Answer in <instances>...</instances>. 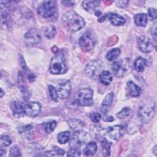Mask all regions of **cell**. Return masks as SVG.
Instances as JSON below:
<instances>
[{
    "instance_id": "e575fe53",
    "label": "cell",
    "mask_w": 157,
    "mask_h": 157,
    "mask_svg": "<svg viewBox=\"0 0 157 157\" xmlns=\"http://www.w3.org/2000/svg\"><path fill=\"white\" fill-rule=\"evenodd\" d=\"M21 155V150L19 148V147L17 145L12 146L10 150H9V156H20Z\"/></svg>"
},
{
    "instance_id": "52a82bcc",
    "label": "cell",
    "mask_w": 157,
    "mask_h": 157,
    "mask_svg": "<svg viewBox=\"0 0 157 157\" xmlns=\"http://www.w3.org/2000/svg\"><path fill=\"white\" fill-rule=\"evenodd\" d=\"M93 91L88 88L79 90L76 95L77 104L80 106H90L93 104Z\"/></svg>"
},
{
    "instance_id": "60d3db41",
    "label": "cell",
    "mask_w": 157,
    "mask_h": 157,
    "mask_svg": "<svg viewBox=\"0 0 157 157\" xmlns=\"http://www.w3.org/2000/svg\"><path fill=\"white\" fill-rule=\"evenodd\" d=\"M31 128H32V126H31V124H27V125H25V126H21L19 128H18V131L20 133H22V132H24L26 131H28V130L31 129Z\"/></svg>"
},
{
    "instance_id": "d4e9b609",
    "label": "cell",
    "mask_w": 157,
    "mask_h": 157,
    "mask_svg": "<svg viewBox=\"0 0 157 157\" xmlns=\"http://www.w3.org/2000/svg\"><path fill=\"white\" fill-rule=\"evenodd\" d=\"M98 147L96 142H89L86 144L85 147L83 149V153L86 156H92L97 151Z\"/></svg>"
},
{
    "instance_id": "d6a6232c",
    "label": "cell",
    "mask_w": 157,
    "mask_h": 157,
    "mask_svg": "<svg viewBox=\"0 0 157 157\" xmlns=\"http://www.w3.org/2000/svg\"><path fill=\"white\" fill-rule=\"evenodd\" d=\"M130 112H131L130 108L128 107H125L123 109H122L118 113H117L116 116L120 119L126 118L129 115Z\"/></svg>"
},
{
    "instance_id": "bcb514c9",
    "label": "cell",
    "mask_w": 157,
    "mask_h": 157,
    "mask_svg": "<svg viewBox=\"0 0 157 157\" xmlns=\"http://www.w3.org/2000/svg\"><path fill=\"white\" fill-rule=\"evenodd\" d=\"M107 17H108V13H105L104 15H103L102 16H100V18L98 19V21L99 22H102V21H104L105 20L106 18H107Z\"/></svg>"
},
{
    "instance_id": "f546056e",
    "label": "cell",
    "mask_w": 157,
    "mask_h": 157,
    "mask_svg": "<svg viewBox=\"0 0 157 157\" xmlns=\"http://www.w3.org/2000/svg\"><path fill=\"white\" fill-rule=\"evenodd\" d=\"M112 143L108 141L106 139H104L101 141V145L103 149V155L105 156H109L110 155V147Z\"/></svg>"
},
{
    "instance_id": "277c9868",
    "label": "cell",
    "mask_w": 157,
    "mask_h": 157,
    "mask_svg": "<svg viewBox=\"0 0 157 157\" xmlns=\"http://www.w3.org/2000/svg\"><path fill=\"white\" fill-rule=\"evenodd\" d=\"M131 68V61L129 58H124L113 63L112 69L117 77H122L127 74Z\"/></svg>"
},
{
    "instance_id": "5b68a950",
    "label": "cell",
    "mask_w": 157,
    "mask_h": 157,
    "mask_svg": "<svg viewBox=\"0 0 157 157\" xmlns=\"http://www.w3.org/2000/svg\"><path fill=\"white\" fill-rule=\"evenodd\" d=\"M90 134L83 131L78 130L73 133L69 141L71 148H78L83 145H86L90 141Z\"/></svg>"
},
{
    "instance_id": "484cf974",
    "label": "cell",
    "mask_w": 157,
    "mask_h": 157,
    "mask_svg": "<svg viewBox=\"0 0 157 157\" xmlns=\"http://www.w3.org/2000/svg\"><path fill=\"white\" fill-rule=\"evenodd\" d=\"M147 65V61L142 57H138L134 61V67L136 71L143 72L145 66Z\"/></svg>"
},
{
    "instance_id": "7c38bea8",
    "label": "cell",
    "mask_w": 157,
    "mask_h": 157,
    "mask_svg": "<svg viewBox=\"0 0 157 157\" xmlns=\"http://www.w3.org/2000/svg\"><path fill=\"white\" fill-rule=\"evenodd\" d=\"M137 46L139 50L144 53H148L153 51V44L149 37L142 36L137 40Z\"/></svg>"
},
{
    "instance_id": "836d02e7",
    "label": "cell",
    "mask_w": 157,
    "mask_h": 157,
    "mask_svg": "<svg viewBox=\"0 0 157 157\" xmlns=\"http://www.w3.org/2000/svg\"><path fill=\"white\" fill-rule=\"evenodd\" d=\"M56 126V122L55 120H52L51 121L47 122L44 124L45 130L47 133L52 132L55 129Z\"/></svg>"
},
{
    "instance_id": "8992f818",
    "label": "cell",
    "mask_w": 157,
    "mask_h": 157,
    "mask_svg": "<svg viewBox=\"0 0 157 157\" xmlns=\"http://www.w3.org/2000/svg\"><path fill=\"white\" fill-rule=\"evenodd\" d=\"M37 13L43 18H48L53 17L57 12V6L55 1H45L38 7Z\"/></svg>"
},
{
    "instance_id": "f1b7e54d",
    "label": "cell",
    "mask_w": 157,
    "mask_h": 157,
    "mask_svg": "<svg viewBox=\"0 0 157 157\" xmlns=\"http://www.w3.org/2000/svg\"><path fill=\"white\" fill-rule=\"evenodd\" d=\"M70 139V132L69 131L61 132L58 134L57 140L59 144H64L67 143Z\"/></svg>"
},
{
    "instance_id": "74e56055",
    "label": "cell",
    "mask_w": 157,
    "mask_h": 157,
    "mask_svg": "<svg viewBox=\"0 0 157 157\" xmlns=\"http://www.w3.org/2000/svg\"><path fill=\"white\" fill-rule=\"evenodd\" d=\"M90 119L94 123H98L100 121L101 118V115L97 112H94L90 114Z\"/></svg>"
},
{
    "instance_id": "44dd1931",
    "label": "cell",
    "mask_w": 157,
    "mask_h": 157,
    "mask_svg": "<svg viewBox=\"0 0 157 157\" xmlns=\"http://www.w3.org/2000/svg\"><path fill=\"white\" fill-rule=\"evenodd\" d=\"M107 18H109L110 23L114 26H121L126 22V20L124 17L114 13H108Z\"/></svg>"
},
{
    "instance_id": "5bb4252c",
    "label": "cell",
    "mask_w": 157,
    "mask_h": 157,
    "mask_svg": "<svg viewBox=\"0 0 157 157\" xmlns=\"http://www.w3.org/2000/svg\"><path fill=\"white\" fill-rule=\"evenodd\" d=\"M107 133L111 139L118 140L124 134V128L121 125L109 126L107 129Z\"/></svg>"
},
{
    "instance_id": "ab89813d",
    "label": "cell",
    "mask_w": 157,
    "mask_h": 157,
    "mask_svg": "<svg viewBox=\"0 0 157 157\" xmlns=\"http://www.w3.org/2000/svg\"><path fill=\"white\" fill-rule=\"evenodd\" d=\"M151 34L153 39L156 40V21H155L151 28Z\"/></svg>"
},
{
    "instance_id": "b9f144b4",
    "label": "cell",
    "mask_w": 157,
    "mask_h": 157,
    "mask_svg": "<svg viewBox=\"0 0 157 157\" xmlns=\"http://www.w3.org/2000/svg\"><path fill=\"white\" fill-rule=\"evenodd\" d=\"M129 3L128 1H116V5L117 6L120 7V8H125L128 6V4Z\"/></svg>"
},
{
    "instance_id": "83f0119b",
    "label": "cell",
    "mask_w": 157,
    "mask_h": 157,
    "mask_svg": "<svg viewBox=\"0 0 157 157\" xmlns=\"http://www.w3.org/2000/svg\"><path fill=\"white\" fill-rule=\"evenodd\" d=\"M120 50L118 48H115L110 50L106 55V58L109 61H112L117 59L120 54Z\"/></svg>"
},
{
    "instance_id": "9a60e30c",
    "label": "cell",
    "mask_w": 157,
    "mask_h": 157,
    "mask_svg": "<svg viewBox=\"0 0 157 157\" xmlns=\"http://www.w3.org/2000/svg\"><path fill=\"white\" fill-rule=\"evenodd\" d=\"M7 2L1 1V13L2 21L7 27L10 28L12 26L11 18L9 11V8L7 4Z\"/></svg>"
},
{
    "instance_id": "ba28073f",
    "label": "cell",
    "mask_w": 157,
    "mask_h": 157,
    "mask_svg": "<svg viewBox=\"0 0 157 157\" xmlns=\"http://www.w3.org/2000/svg\"><path fill=\"white\" fill-rule=\"evenodd\" d=\"M80 47L85 52L91 50L96 44V39L91 31H86L83 33L78 40Z\"/></svg>"
},
{
    "instance_id": "7a4b0ae2",
    "label": "cell",
    "mask_w": 157,
    "mask_h": 157,
    "mask_svg": "<svg viewBox=\"0 0 157 157\" xmlns=\"http://www.w3.org/2000/svg\"><path fill=\"white\" fill-rule=\"evenodd\" d=\"M155 115V102L150 98L143 99L139 105L137 116L143 123H148Z\"/></svg>"
},
{
    "instance_id": "7dc6e473",
    "label": "cell",
    "mask_w": 157,
    "mask_h": 157,
    "mask_svg": "<svg viewBox=\"0 0 157 157\" xmlns=\"http://www.w3.org/2000/svg\"><path fill=\"white\" fill-rule=\"evenodd\" d=\"M153 153H155V155H156V145H155V147H154V149H153Z\"/></svg>"
},
{
    "instance_id": "f6af8a7d",
    "label": "cell",
    "mask_w": 157,
    "mask_h": 157,
    "mask_svg": "<svg viewBox=\"0 0 157 157\" xmlns=\"http://www.w3.org/2000/svg\"><path fill=\"white\" fill-rule=\"evenodd\" d=\"M36 77V76L34 74H33V73H30V74H29L28 75V80H29V81L30 82H34V81L35 80Z\"/></svg>"
},
{
    "instance_id": "cb8c5ba5",
    "label": "cell",
    "mask_w": 157,
    "mask_h": 157,
    "mask_svg": "<svg viewBox=\"0 0 157 157\" xmlns=\"http://www.w3.org/2000/svg\"><path fill=\"white\" fill-rule=\"evenodd\" d=\"M134 20L136 25L140 27L145 26L148 21L147 15L144 13H138L135 15L134 17Z\"/></svg>"
},
{
    "instance_id": "d590c367",
    "label": "cell",
    "mask_w": 157,
    "mask_h": 157,
    "mask_svg": "<svg viewBox=\"0 0 157 157\" xmlns=\"http://www.w3.org/2000/svg\"><path fill=\"white\" fill-rule=\"evenodd\" d=\"M48 91H49L50 96L52 98V99L55 101H56L57 98H58V96H57L56 88L52 85H49L48 86Z\"/></svg>"
},
{
    "instance_id": "6da1fadb",
    "label": "cell",
    "mask_w": 157,
    "mask_h": 157,
    "mask_svg": "<svg viewBox=\"0 0 157 157\" xmlns=\"http://www.w3.org/2000/svg\"><path fill=\"white\" fill-rule=\"evenodd\" d=\"M64 26L71 32L80 30L85 25L84 19L75 12L69 10L66 12L62 17Z\"/></svg>"
},
{
    "instance_id": "3957f363",
    "label": "cell",
    "mask_w": 157,
    "mask_h": 157,
    "mask_svg": "<svg viewBox=\"0 0 157 157\" xmlns=\"http://www.w3.org/2000/svg\"><path fill=\"white\" fill-rule=\"evenodd\" d=\"M49 71L51 74L55 75L66 72L67 66L65 58L63 55L56 54L52 57L50 63Z\"/></svg>"
},
{
    "instance_id": "7402d4cb",
    "label": "cell",
    "mask_w": 157,
    "mask_h": 157,
    "mask_svg": "<svg viewBox=\"0 0 157 157\" xmlns=\"http://www.w3.org/2000/svg\"><path fill=\"white\" fill-rule=\"evenodd\" d=\"M99 81L104 85H108L112 81V74L108 71H102L99 74Z\"/></svg>"
},
{
    "instance_id": "f35d334b",
    "label": "cell",
    "mask_w": 157,
    "mask_h": 157,
    "mask_svg": "<svg viewBox=\"0 0 157 157\" xmlns=\"http://www.w3.org/2000/svg\"><path fill=\"white\" fill-rule=\"evenodd\" d=\"M148 14L151 20H155L156 18V10L155 8H148Z\"/></svg>"
},
{
    "instance_id": "2e32d148",
    "label": "cell",
    "mask_w": 157,
    "mask_h": 157,
    "mask_svg": "<svg viewBox=\"0 0 157 157\" xmlns=\"http://www.w3.org/2000/svg\"><path fill=\"white\" fill-rule=\"evenodd\" d=\"M18 86L19 90H20V91L21 92V93L23 96L24 99L25 101H28L30 96V94H29V92L28 90V86L26 83V82L24 79L23 75L21 72H19V73H18Z\"/></svg>"
},
{
    "instance_id": "1f68e13d",
    "label": "cell",
    "mask_w": 157,
    "mask_h": 157,
    "mask_svg": "<svg viewBox=\"0 0 157 157\" xmlns=\"http://www.w3.org/2000/svg\"><path fill=\"white\" fill-rule=\"evenodd\" d=\"M12 143V140L7 135H2L0 139V147L1 148L9 146Z\"/></svg>"
},
{
    "instance_id": "8d00e7d4",
    "label": "cell",
    "mask_w": 157,
    "mask_h": 157,
    "mask_svg": "<svg viewBox=\"0 0 157 157\" xmlns=\"http://www.w3.org/2000/svg\"><path fill=\"white\" fill-rule=\"evenodd\" d=\"M81 155V152L78 148H71L69 150L67 151V156H80Z\"/></svg>"
},
{
    "instance_id": "d6986e66",
    "label": "cell",
    "mask_w": 157,
    "mask_h": 157,
    "mask_svg": "<svg viewBox=\"0 0 157 157\" xmlns=\"http://www.w3.org/2000/svg\"><path fill=\"white\" fill-rule=\"evenodd\" d=\"M127 88H128V92L129 94L134 98L139 97L142 92L141 88L136 85L132 81H129L127 83Z\"/></svg>"
},
{
    "instance_id": "7bdbcfd3",
    "label": "cell",
    "mask_w": 157,
    "mask_h": 157,
    "mask_svg": "<svg viewBox=\"0 0 157 157\" xmlns=\"http://www.w3.org/2000/svg\"><path fill=\"white\" fill-rule=\"evenodd\" d=\"M61 3L67 7H71V6H73L74 5V2L72 1H62Z\"/></svg>"
},
{
    "instance_id": "e0dca14e",
    "label": "cell",
    "mask_w": 157,
    "mask_h": 157,
    "mask_svg": "<svg viewBox=\"0 0 157 157\" xmlns=\"http://www.w3.org/2000/svg\"><path fill=\"white\" fill-rule=\"evenodd\" d=\"M113 98H114V94L112 92L107 94L104 98L101 105V111L103 113L106 114L110 109L111 106L112 105Z\"/></svg>"
},
{
    "instance_id": "ac0fdd59",
    "label": "cell",
    "mask_w": 157,
    "mask_h": 157,
    "mask_svg": "<svg viewBox=\"0 0 157 157\" xmlns=\"http://www.w3.org/2000/svg\"><path fill=\"white\" fill-rule=\"evenodd\" d=\"M100 1L97 0H86L82 2V7L83 9L90 13H94L96 12L97 9L100 6Z\"/></svg>"
},
{
    "instance_id": "4316f807",
    "label": "cell",
    "mask_w": 157,
    "mask_h": 157,
    "mask_svg": "<svg viewBox=\"0 0 157 157\" xmlns=\"http://www.w3.org/2000/svg\"><path fill=\"white\" fill-rule=\"evenodd\" d=\"M65 153V151L63 149L60 148L58 147H55L53 148L50 151H46L45 152V156H63Z\"/></svg>"
},
{
    "instance_id": "ffe728a7",
    "label": "cell",
    "mask_w": 157,
    "mask_h": 157,
    "mask_svg": "<svg viewBox=\"0 0 157 157\" xmlns=\"http://www.w3.org/2000/svg\"><path fill=\"white\" fill-rule=\"evenodd\" d=\"M10 107L14 115H19L25 113V105L21 102L12 101L10 104Z\"/></svg>"
},
{
    "instance_id": "8fae6325",
    "label": "cell",
    "mask_w": 157,
    "mask_h": 157,
    "mask_svg": "<svg viewBox=\"0 0 157 157\" xmlns=\"http://www.w3.org/2000/svg\"><path fill=\"white\" fill-rule=\"evenodd\" d=\"M102 63L98 60L92 61L89 63L85 68V74L88 77L91 78H95L96 76H99V74L101 72Z\"/></svg>"
},
{
    "instance_id": "4fadbf2b",
    "label": "cell",
    "mask_w": 157,
    "mask_h": 157,
    "mask_svg": "<svg viewBox=\"0 0 157 157\" xmlns=\"http://www.w3.org/2000/svg\"><path fill=\"white\" fill-rule=\"evenodd\" d=\"M41 110V105L37 102H30L25 107V114L31 118L36 117Z\"/></svg>"
},
{
    "instance_id": "30bf717a",
    "label": "cell",
    "mask_w": 157,
    "mask_h": 157,
    "mask_svg": "<svg viewBox=\"0 0 157 157\" xmlns=\"http://www.w3.org/2000/svg\"><path fill=\"white\" fill-rule=\"evenodd\" d=\"M41 39L39 32L35 28L29 29L24 35L25 42L28 46H34L38 44Z\"/></svg>"
},
{
    "instance_id": "603a6c76",
    "label": "cell",
    "mask_w": 157,
    "mask_h": 157,
    "mask_svg": "<svg viewBox=\"0 0 157 157\" xmlns=\"http://www.w3.org/2000/svg\"><path fill=\"white\" fill-rule=\"evenodd\" d=\"M67 123L70 128L74 131L81 130L84 126L85 123L82 121L76 118H71L67 120Z\"/></svg>"
},
{
    "instance_id": "c3c4849f",
    "label": "cell",
    "mask_w": 157,
    "mask_h": 157,
    "mask_svg": "<svg viewBox=\"0 0 157 157\" xmlns=\"http://www.w3.org/2000/svg\"><path fill=\"white\" fill-rule=\"evenodd\" d=\"M1 96H0V97L1 98H2V96H3V94H4V91H3V90H2V88H1Z\"/></svg>"
},
{
    "instance_id": "ee69618b",
    "label": "cell",
    "mask_w": 157,
    "mask_h": 157,
    "mask_svg": "<svg viewBox=\"0 0 157 157\" xmlns=\"http://www.w3.org/2000/svg\"><path fill=\"white\" fill-rule=\"evenodd\" d=\"M114 120V118L112 116H105L103 117V121L105 122H112Z\"/></svg>"
},
{
    "instance_id": "9c48e42d",
    "label": "cell",
    "mask_w": 157,
    "mask_h": 157,
    "mask_svg": "<svg viewBox=\"0 0 157 157\" xmlns=\"http://www.w3.org/2000/svg\"><path fill=\"white\" fill-rule=\"evenodd\" d=\"M58 98L60 99L67 98L71 91V85L69 80H60L56 86Z\"/></svg>"
},
{
    "instance_id": "4dcf8cb0",
    "label": "cell",
    "mask_w": 157,
    "mask_h": 157,
    "mask_svg": "<svg viewBox=\"0 0 157 157\" xmlns=\"http://www.w3.org/2000/svg\"><path fill=\"white\" fill-rule=\"evenodd\" d=\"M56 33V28L55 26L53 25H50L48 27L46 28L45 30V36L48 38V39H53L55 34Z\"/></svg>"
}]
</instances>
